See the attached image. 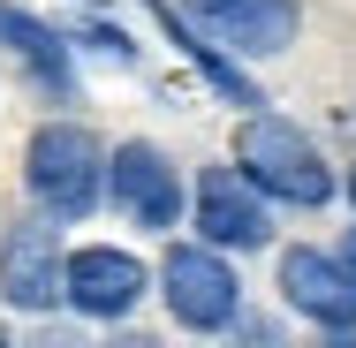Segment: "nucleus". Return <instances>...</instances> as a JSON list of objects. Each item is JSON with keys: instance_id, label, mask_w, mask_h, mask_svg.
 <instances>
[{"instance_id": "f8f14e48", "label": "nucleus", "mask_w": 356, "mask_h": 348, "mask_svg": "<svg viewBox=\"0 0 356 348\" xmlns=\"http://www.w3.org/2000/svg\"><path fill=\"white\" fill-rule=\"evenodd\" d=\"M349 197H356V174H349Z\"/></svg>"}, {"instance_id": "0eeeda50", "label": "nucleus", "mask_w": 356, "mask_h": 348, "mask_svg": "<svg viewBox=\"0 0 356 348\" xmlns=\"http://www.w3.org/2000/svg\"><path fill=\"white\" fill-rule=\"evenodd\" d=\"M197 227L220 250H258L273 227H266V205H258V182L243 167H205L197 174Z\"/></svg>"}, {"instance_id": "f03ea898", "label": "nucleus", "mask_w": 356, "mask_h": 348, "mask_svg": "<svg viewBox=\"0 0 356 348\" xmlns=\"http://www.w3.org/2000/svg\"><path fill=\"white\" fill-rule=\"evenodd\" d=\"M235 167H243L266 197H281V205H326V197H334V174H326L318 144L296 137V129L273 122V114L243 122V137H235Z\"/></svg>"}, {"instance_id": "ddd939ff", "label": "nucleus", "mask_w": 356, "mask_h": 348, "mask_svg": "<svg viewBox=\"0 0 356 348\" xmlns=\"http://www.w3.org/2000/svg\"><path fill=\"white\" fill-rule=\"evenodd\" d=\"M349 258H356V235H349Z\"/></svg>"}, {"instance_id": "6e6552de", "label": "nucleus", "mask_w": 356, "mask_h": 348, "mask_svg": "<svg viewBox=\"0 0 356 348\" xmlns=\"http://www.w3.org/2000/svg\"><path fill=\"white\" fill-rule=\"evenodd\" d=\"M106 190H114V212H129L137 227H175V212H182V182L152 144H114Z\"/></svg>"}, {"instance_id": "7ed1b4c3", "label": "nucleus", "mask_w": 356, "mask_h": 348, "mask_svg": "<svg viewBox=\"0 0 356 348\" xmlns=\"http://www.w3.org/2000/svg\"><path fill=\"white\" fill-rule=\"evenodd\" d=\"M159 295H167V310H175V326H190V333H220V326H235V310H243V280L227 273V258H220V242H182V250H167V265H159Z\"/></svg>"}, {"instance_id": "20e7f679", "label": "nucleus", "mask_w": 356, "mask_h": 348, "mask_svg": "<svg viewBox=\"0 0 356 348\" xmlns=\"http://www.w3.org/2000/svg\"><path fill=\"white\" fill-rule=\"evenodd\" d=\"M0 295L15 310H54V295H69V250H61L54 212L8 227V242H0Z\"/></svg>"}, {"instance_id": "39448f33", "label": "nucleus", "mask_w": 356, "mask_h": 348, "mask_svg": "<svg viewBox=\"0 0 356 348\" xmlns=\"http://www.w3.org/2000/svg\"><path fill=\"white\" fill-rule=\"evenodd\" d=\"M281 295L288 310H303L326 333L356 326V258H326V250H288L281 258Z\"/></svg>"}, {"instance_id": "423d86ee", "label": "nucleus", "mask_w": 356, "mask_h": 348, "mask_svg": "<svg viewBox=\"0 0 356 348\" xmlns=\"http://www.w3.org/2000/svg\"><path fill=\"white\" fill-rule=\"evenodd\" d=\"M182 8L213 46H235V53L296 46V0H182Z\"/></svg>"}, {"instance_id": "9b49d317", "label": "nucleus", "mask_w": 356, "mask_h": 348, "mask_svg": "<svg viewBox=\"0 0 356 348\" xmlns=\"http://www.w3.org/2000/svg\"><path fill=\"white\" fill-rule=\"evenodd\" d=\"M152 8H159V23L175 31V46H190V61H197V69L213 76V83H220V91H227V99H235V106H258V83H250V76L235 69V61H220L213 46H197V38H190V31L175 23V8H167V0H152Z\"/></svg>"}, {"instance_id": "f257e3e1", "label": "nucleus", "mask_w": 356, "mask_h": 348, "mask_svg": "<svg viewBox=\"0 0 356 348\" xmlns=\"http://www.w3.org/2000/svg\"><path fill=\"white\" fill-rule=\"evenodd\" d=\"M23 182H31V197L38 212H54V219H83V212L99 205V190H106V151L91 129H76V122H46L31 151H23Z\"/></svg>"}, {"instance_id": "1a4fd4ad", "label": "nucleus", "mask_w": 356, "mask_h": 348, "mask_svg": "<svg viewBox=\"0 0 356 348\" xmlns=\"http://www.w3.org/2000/svg\"><path fill=\"white\" fill-rule=\"evenodd\" d=\"M144 295V265L129 258V250H76L69 258V303L83 310V318H122L129 303Z\"/></svg>"}, {"instance_id": "9d476101", "label": "nucleus", "mask_w": 356, "mask_h": 348, "mask_svg": "<svg viewBox=\"0 0 356 348\" xmlns=\"http://www.w3.org/2000/svg\"><path fill=\"white\" fill-rule=\"evenodd\" d=\"M0 46H8V53H15L31 76H38L54 99H69V46H61V38H54L38 15H23V8H0Z\"/></svg>"}]
</instances>
